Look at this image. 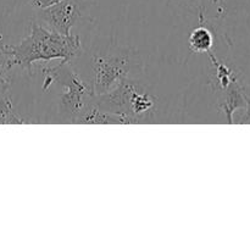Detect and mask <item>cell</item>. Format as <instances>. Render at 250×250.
Wrapping results in <instances>:
<instances>
[{
  "instance_id": "obj_12",
  "label": "cell",
  "mask_w": 250,
  "mask_h": 250,
  "mask_svg": "<svg viewBox=\"0 0 250 250\" xmlns=\"http://www.w3.org/2000/svg\"><path fill=\"white\" fill-rule=\"evenodd\" d=\"M59 1H61V0H27V4H29L36 10H41L51 6V5L56 4Z\"/></svg>"
},
{
  "instance_id": "obj_10",
  "label": "cell",
  "mask_w": 250,
  "mask_h": 250,
  "mask_svg": "<svg viewBox=\"0 0 250 250\" xmlns=\"http://www.w3.org/2000/svg\"><path fill=\"white\" fill-rule=\"evenodd\" d=\"M14 66L11 58L5 50V43L0 34V77L11 82V70Z\"/></svg>"
},
{
  "instance_id": "obj_6",
  "label": "cell",
  "mask_w": 250,
  "mask_h": 250,
  "mask_svg": "<svg viewBox=\"0 0 250 250\" xmlns=\"http://www.w3.org/2000/svg\"><path fill=\"white\" fill-rule=\"evenodd\" d=\"M189 49L195 54H208L215 49V34L210 27L199 24L195 27L188 38Z\"/></svg>"
},
{
  "instance_id": "obj_3",
  "label": "cell",
  "mask_w": 250,
  "mask_h": 250,
  "mask_svg": "<svg viewBox=\"0 0 250 250\" xmlns=\"http://www.w3.org/2000/svg\"><path fill=\"white\" fill-rule=\"evenodd\" d=\"M43 65L42 75L44 77V89H48L53 83L62 88L59 100L60 114L73 124L92 104L94 98L92 85L76 72L71 62L60 61L58 65H46V62Z\"/></svg>"
},
{
  "instance_id": "obj_2",
  "label": "cell",
  "mask_w": 250,
  "mask_h": 250,
  "mask_svg": "<svg viewBox=\"0 0 250 250\" xmlns=\"http://www.w3.org/2000/svg\"><path fill=\"white\" fill-rule=\"evenodd\" d=\"M93 104L99 109L119 115L129 124H149L158 112L159 99L146 84L126 78L114 89L104 94H94Z\"/></svg>"
},
{
  "instance_id": "obj_1",
  "label": "cell",
  "mask_w": 250,
  "mask_h": 250,
  "mask_svg": "<svg viewBox=\"0 0 250 250\" xmlns=\"http://www.w3.org/2000/svg\"><path fill=\"white\" fill-rule=\"evenodd\" d=\"M5 50L15 66L32 73L36 62H50L60 60L71 62L83 53L78 36H63L44 26L38 20L31 22V31L19 44H5Z\"/></svg>"
},
{
  "instance_id": "obj_7",
  "label": "cell",
  "mask_w": 250,
  "mask_h": 250,
  "mask_svg": "<svg viewBox=\"0 0 250 250\" xmlns=\"http://www.w3.org/2000/svg\"><path fill=\"white\" fill-rule=\"evenodd\" d=\"M73 124H119L124 125L125 121L119 115L111 114L105 110L99 109L94 104L89 105L77 119L75 120Z\"/></svg>"
},
{
  "instance_id": "obj_11",
  "label": "cell",
  "mask_w": 250,
  "mask_h": 250,
  "mask_svg": "<svg viewBox=\"0 0 250 250\" xmlns=\"http://www.w3.org/2000/svg\"><path fill=\"white\" fill-rule=\"evenodd\" d=\"M27 0H0V7H2L4 14H9L12 10L16 9L17 6L22 4H26Z\"/></svg>"
},
{
  "instance_id": "obj_9",
  "label": "cell",
  "mask_w": 250,
  "mask_h": 250,
  "mask_svg": "<svg viewBox=\"0 0 250 250\" xmlns=\"http://www.w3.org/2000/svg\"><path fill=\"white\" fill-rule=\"evenodd\" d=\"M173 2L186 11L205 17L212 9L216 10L217 15L221 0H173Z\"/></svg>"
},
{
  "instance_id": "obj_13",
  "label": "cell",
  "mask_w": 250,
  "mask_h": 250,
  "mask_svg": "<svg viewBox=\"0 0 250 250\" xmlns=\"http://www.w3.org/2000/svg\"><path fill=\"white\" fill-rule=\"evenodd\" d=\"M11 82L0 77V90H9Z\"/></svg>"
},
{
  "instance_id": "obj_4",
  "label": "cell",
  "mask_w": 250,
  "mask_h": 250,
  "mask_svg": "<svg viewBox=\"0 0 250 250\" xmlns=\"http://www.w3.org/2000/svg\"><path fill=\"white\" fill-rule=\"evenodd\" d=\"M143 61L134 49L121 48L97 54L92 60L93 80L90 85L95 95L114 89L121 81L131 78L142 70Z\"/></svg>"
},
{
  "instance_id": "obj_8",
  "label": "cell",
  "mask_w": 250,
  "mask_h": 250,
  "mask_svg": "<svg viewBox=\"0 0 250 250\" xmlns=\"http://www.w3.org/2000/svg\"><path fill=\"white\" fill-rule=\"evenodd\" d=\"M26 122L15 109L9 90H0V125H22Z\"/></svg>"
},
{
  "instance_id": "obj_5",
  "label": "cell",
  "mask_w": 250,
  "mask_h": 250,
  "mask_svg": "<svg viewBox=\"0 0 250 250\" xmlns=\"http://www.w3.org/2000/svg\"><path fill=\"white\" fill-rule=\"evenodd\" d=\"M90 0H61L45 9L37 10L36 20L48 28L71 36L72 28L81 21H94L90 14Z\"/></svg>"
}]
</instances>
